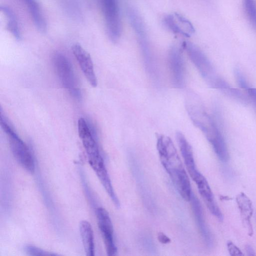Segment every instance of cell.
Wrapping results in <instances>:
<instances>
[{
    "instance_id": "obj_7",
    "label": "cell",
    "mask_w": 256,
    "mask_h": 256,
    "mask_svg": "<svg viewBox=\"0 0 256 256\" xmlns=\"http://www.w3.org/2000/svg\"><path fill=\"white\" fill-rule=\"evenodd\" d=\"M96 212L98 226L107 254L109 256H115L117 248L114 242L113 226L109 214L106 209L102 207L96 208Z\"/></svg>"
},
{
    "instance_id": "obj_9",
    "label": "cell",
    "mask_w": 256,
    "mask_h": 256,
    "mask_svg": "<svg viewBox=\"0 0 256 256\" xmlns=\"http://www.w3.org/2000/svg\"><path fill=\"white\" fill-rule=\"evenodd\" d=\"M78 133L88 157V162L102 157L98 144L86 120L80 118L78 122Z\"/></svg>"
},
{
    "instance_id": "obj_22",
    "label": "cell",
    "mask_w": 256,
    "mask_h": 256,
    "mask_svg": "<svg viewBox=\"0 0 256 256\" xmlns=\"http://www.w3.org/2000/svg\"><path fill=\"white\" fill-rule=\"evenodd\" d=\"M24 250L28 254L32 256L55 255L40 248L30 245L26 246Z\"/></svg>"
},
{
    "instance_id": "obj_1",
    "label": "cell",
    "mask_w": 256,
    "mask_h": 256,
    "mask_svg": "<svg viewBox=\"0 0 256 256\" xmlns=\"http://www.w3.org/2000/svg\"><path fill=\"white\" fill-rule=\"evenodd\" d=\"M156 148L161 163L179 194L185 200L190 201L192 192L190 179L172 140L159 134Z\"/></svg>"
},
{
    "instance_id": "obj_6",
    "label": "cell",
    "mask_w": 256,
    "mask_h": 256,
    "mask_svg": "<svg viewBox=\"0 0 256 256\" xmlns=\"http://www.w3.org/2000/svg\"><path fill=\"white\" fill-rule=\"evenodd\" d=\"M183 48L202 77L211 86L218 76L208 58L198 46L191 42H184Z\"/></svg>"
},
{
    "instance_id": "obj_3",
    "label": "cell",
    "mask_w": 256,
    "mask_h": 256,
    "mask_svg": "<svg viewBox=\"0 0 256 256\" xmlns=\"http://www.w3.org/2000/svg\"><path fill=\"white\" fill-rule=\"evenodd\" d=\"M53 64L57 75L64 87L75 99L80 100L82 94L71 63L63 54L56 53Z\"/></svg>"
},
{
    "instance_id": "obj_15",
    "label": "cell",
    "mask_w": 256,
    "mask_h": 256,
    "mask_svg": "<svg viewBox=\"0 0 256 256\" xmlns=\"http://www.w3.org/2000/svg\"><path fill=\"white\" fill-rule=\"evenodd\" d=\"M236 202L240 212L242 224L246 229L248 234L251 236L254 232L251 221L254 212L252 202L249 198L242 192L236 196Z\"/></svg>"
},
{
    "instance_id": "obj_13",
    "label": "cell",
    "mask_w": 256,
    "mask_h": 256,
    "mask_svg": "<svg viewBox=\"0 0 256 256\" xmlns=\"http://www.w3.org/2000/svg\"><path fill=\"white\" fill-rule=\"evenodd\" d=\"M163 22L166 27L172 32L186 37L191 36L195 32L191 22L178 13L166 16Z\"/></svg>"
},
{
    "instance_id": "obj_23",
    "label": "cell",
    "mask_w": 256,
    "mask_h": 256,
    "mask_svg": "<svg viewBox=\"0 0 256 256\" xmlns=\"http://www.w3.org/2000/svg\"><path fill=\"white\" fill-rule=\"evenodd\" d=\"M248 94L250 102H251L256 112V88L251 87L248 84L243 88Z\"/></svg>"
},
{
    "instance_id": "obj_4",
    "label": "cell",
    "mask_w": 256,
    "mask_h": 256,
    "mask_svg": "<svg viewBox=\"0 0 256 256\" xmlns=\"http://www.w3.org/2000/svg\"><path fill=\"white\" fill-rule=\"evenodd\" d=\"M127 15L130 24L137 38L144 62L150 70V69L152 68L151 66L152 60V54L144 21L140 13L134 8H128Z\"/></svg>"
},
{
    "instance_id": "obj_10",
    "label": "cell",
    "mask_w": 256,
    "mask_h": 256,
    "mask_svg": "<svg viewBox=\"0 0 256 256\" xmlns=\"http://www.w3.org/2000/svg\"><path fill=\"white\" fill-rule=\"evenodd\" d=\"M176 139L188 172L195 182L202 174L196 164L192 147L182 132L176 133Z\"/></svg>"
},
{
    "instance_id": "obj_20",
    "label": "cell",
    "mask_w": 256,
    "mask_h": 256,
    "mask_svg": "<svg viewBox=\"0 0 256 256\" xmlns=\"http://www.w3.org/2000/svg\"><path fill=\"white\" fill-rule=\"evenodd\" d=\"M0 10L6 18V28L12 34L16 40H20L21 34L14 13L10 8L5 6H1Z\"/></svg>"
},
{
    "instance_id": "obj_14",
    "label": "cell",
    "mask_w": 256,
    "mask_h": 256,
    "mask_svg": "<svg viewBox=\"0 0 256 256\" xmlns=\"http://www.w3.org/2000/svg\"><path fill=\"white\" fill-rule=\"evenodd\" d=\"M195 182L200 194L211 214L220 221H222L223 215L216 203L212 190L205 177L202 174Z\"/></svg>"
},
{
    "instance_id": "obj_16",
    "label": "cell",
    "mask_w": 256,
    "mask_h": 256,
    "mask_svg": "<svg viewBox=\"0 0 256 256\" xmlns=\"http://www.w3.org/2000/svg\"><path fill=\"white\" fill-rule=\"evenodd\" d=\"M190 200L196 221L202 236L208 246L210 247L213 244L212 238L206 223L200 202L196 196L193 193Z\"/></svg>"
},
{
    "instance_id": "obj_8",
    "label": "cell",
    "mask_w": 256,
    "mask_h": 256,
    "mask_svg": "<svg viewBox=\"0 0 256 256\" xmlns=\"http://www.w3.org/2000/svg\"><path fill=\"white\" fill-rule=\"evenodd\" d=\"M168 64L173 85L182 88L185 82V68L184 59L180 50L174 46L168 52Z\"/></svg>"
},
{
    "instance_id": "obj_11",
    "label": "cell",
    "mask_w": 256,
    "mask_h": 256,
    "mask_svg": "<svg viewBox=\"0 0 256 256\" xmlns=\"http://www.w3.org/2000/svg\"><path fill=\"white\" fill-rule=\"evenodd\" d=\"M72 50L87 80L91 86L96 87L98 82L90 54L78 44H74Z\"/></svg>"
},
{
    "instance_id": "obj_17",
    "label": "cell",
    "mask_w": 256,
    "mask_h": 256,
    "mask_svg": "<svg viewBox=\"0 0 256 256\" xmlns=\"http://www.w3.org/2000/svg\"><path fill=\"white\" fill-rule=\"evenodd\" d=\"M211 86L243 104H247L250 102L247 96L239 90L230 86L222 78L218 76L214 80Z\"/></svg>"
},
{
    "instance_id": "obj_25",
    "label": "cell",
    "mask_w": 256,
    "mask_h": 256,
    "mask_svg": "<svg viewBox=\"0 0 256 256\" xmlns=\"http://www.w3.org/2000/svg\"><path fill=\"white\" fill-rule=\"evenodd\" d=\"M158 238L161 243L164 244L169 243L170 242V240L162 232L158 234Z\"/></svg>"
},
{
    "instance_id": "obj_2",
    "label": "cell",
    "mask_w": 256,
    "mask_h": 256,
    "mask_svg": "<svg viewBox=\"0 0 256 256\" xmlns=\"http://www.w3.org/2000/svg\"><path fill=\"white\" fill-rule=\"evenodd\" d=\"M0 120L1 127L8 136L10 150L15 159L26 170L33 173L34 162L29 148L8 123L1 111Z\"/></svg>"
},
{
    "instance_id": "obj_21",
    "label": "cell",
    "mask_w": 256,
    "mask_h": 256,
    "mask_svg": "<svg viewBox=\"0 0 256 256\" xmlns=\"http://www.w3.org/2000/svg\"><path fill=\"white\" fill-rule=\"evenodd\" d=\"M245 14L252 25L256 30V0H242Z\"/></svg>"
},
{
    "instance_id": "obj_18",
    "label": "cell",
    "mask_w": 256,
    "mask_h": 256,
    "mask_svg": "<svg viewBox=\"0 0 256 256\" xmlns=\"http://www.w3.org/2000/svg\"><path fill=\"white\" fill-rule=\"evenodd\" d=\"M80 232L86 255H94V233L90 224L86 220H82L80 223Z\"/></svg>"
},
{
    "instance_id": "obj_12",
    "label": "cell",
    "mask_w": 256,
    "mask_h": 256,
    "mask_svg": "<svg viewBox=\"0 0 256 256\" xmlns=\"http://www.w3.org/2000/svg\"><path fill=\"white\" fill-rule=\"evenodd\" d=\"M204 134L219 160L222 162H228L229 158L228 148L216 122L210 126Z\"/></svg>"
},
{
    "instance_id": "obj_5",
    "label": "cell",
    "mask_w": 256,
    "mask_h": 256,
    "mask_svg": "<svg viewBox=\"0 0 256 256\" xmlns=\"http://www.w3.org/2000/svg\"><path fill=\"white\" fill-rule=\"evenodd\" d=\"M106 32L112 42H116L122 32L120 10L117 0H99Z\"/></svg>"
},
{
    "instance_id": "obj_19",
    "label": "cell",
    "mask_w": 256,
    "mask_h": 256,
    "mask_svg": "<svg viewBox=\"0 0 256 256\" xmlns=\"http://www.w3.org/2000/svg\"><path fill=\"white\" fill-rule=\"evenodd\" d=\"M26 6L35 26L40 32L46 30V22L40 8L36 0H22Z\"/></svg>"
},
{
    "instance_id": "obj_24",
    "label": "cell",
    "mask_w": 256,
    "mask_h": 256,
    "mask_svg": "<svg viewBox=\"0 0 256 256\" xmlns=\"http://www.w3.org/2000/svg\"><path fill=\"white\" fill-rule=\"evenodd\" d=\"M229 252L232 255H242L240 250L232 242L228 244Z\"/></svg>"
}]
</instances>
